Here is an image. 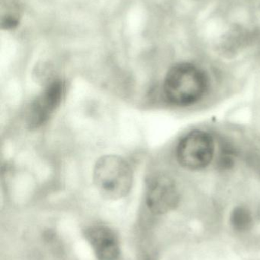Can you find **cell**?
<instances>
[{"label":"cell","mask_w":260,"mask_h":260,"mask_svg":"<svg viewBox=\"0 0 260 260\" xmlns=\"http://www.w3.org/2000/svg\"><path fill=\"white\" fill-rule=\"evenodd\" d=\"M208 79L203 70L192 63L177 64L170 69L164 80L166 99L177 106L193 105L204 96Z\"/></svg>","instance_id":"obj_1"},{"label":"cell","mask_w":260,"mask_h":260,"mask_svg":"<svg viewBox=\"0 0 260 260\" xmlns=\"http://www.w3.org/2000/svg\"><path fill=\"white\" fill-rule=\"evenodd\" d=\"M93 179L99 192L110 200L128 195L133 183V172L126 160L115 155L103 156L95 165Z\"/></svg>","instance_id":"obj_2"},{"label":"cell","mask_w":260,"mask_h":260,"mask_svg":"<svg viewBox=\"0 0 260 260\" xmlns=\"http://www.w3.org/2000/svg\"><path fill=\"white\" fill-rule=\"evenodd\" d=\"M213 138L207 132L194 130L188 133L177 146L178 161L189 170H201L209 166L215 155Z\"/></svg>","instance_id":"obj_3"},{"label":"cell","mask_w":260,"mask_h":260,"mask_svg":"<svg viewBox=\"0 0 260 260\" xmlns=\"http://www.w3.org/2000/svg\"><path fill=\"white\" fill-rule=\"evenodd\" d=\"M179 194L174 182L165 175H157L148 181L146 203L148 209L157 215H163L177 207Z\"/></svg>","instance_id":"obj_4"},{"label":"cell","mask_w":260,"mask_h":260,"mask_svg":"<svg viewBox=\"0 0 260 260\" xmlns=\"http://www.w3.org/2000/svg\"><path fill=\"white\" fill-rule=\"evenodd\" d=\"M64 94L62 81L55 80L50 84L31 105L27 114V123L31 129L42 126L59 106Z\"/></svg>","instance_id":"obj_5"},{"label":"cell","mask_w":260,"mask_h":260,"mask_svg":"<svg viewBox=\"0 0 260 260\" xmlns=\"http://www.w3.org/2000/svg\"><path fill=\"white\" fill-rule=\"evenodd\" d=\"M85 238L99 260H117L120 247L116 234L109 228L96 226L85 232Z\"/></svg>","instance_id":"obj_6"},{"label":"cell","mask_w":260,"mask_h":260,"mask_svg":"<svg viewBox=\"0 0 260 260\" xmlns=\"http://www.w3.org/2000/svg\"><path fill=\"white\" fill-rule=\"evenodd\" d=\"M230 223L234 229L238 232L249 230L253 224L250 211L244 207H238L234 209L230 216Z\"/></svg>","instance_id":"obj_7"},{"label":"cell","mask_w":260,"mask_h":260,"mask_svg":"<svg viewBox=\"0 0 260 260\" xmlns=\"http://www.w3.org/2000/svg\"><path fill=\"white\" fill-rule=\"evenodd\" d=\"M19 21L16 17L14 15H7L6 18H3L2 21V27L3 29H14L18 26Z\"/></svg>","instance_id":"obj_8"}]
</instances>
